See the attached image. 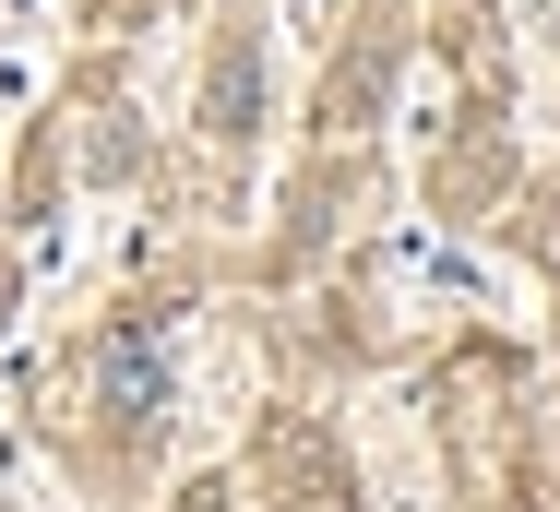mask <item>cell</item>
Here are the masks:
<instances>
[{
    "label": "cell",
    "instance_id": "6da1fadb",
    "mask_svg": "<svg viewBox=\"0 0 560 512\" xmlns=\"http://www.w3.org/2000/svg\"><path fill=\"white\" fill-rule=\"evenodd\" d=\"M155 406H167V358H155V322H119V334H108V417H131V429H143Z\"/></svg>",
    "mask_w": 560,
    "mask_h": 512
},
{
    "label": "cell",
    "instance_id": "7a4b0ae2",
    "mask_svg": "<svg viewBox=\"0 0 560 512\" xmlns=\"http://www.w3.org/2000/svg\"><path fill=\"white\" fill-rule=\"evenodd\" d=\"M238 107H250V60L226 48V60H215V131H238Z\"/></svg>",
    "mask_w": 560,
    "mask_h": 512
}]
</instances>
